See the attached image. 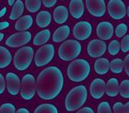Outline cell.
<instances>
[{
	"mask_svg": "<svg viewBox=\"0 0 129 113\" xmlns=\"http://www.w3.org/2000/svg\"><path fill=\"white\" fill-rule=\"evenodd\" d=\"M50 31L49 29H44V30L37 33V34L35 36L33 43L35 45H36V46L45 44L50 40Z\"/></svg>",
	"mask_w": 129,
	"mask_h": 113,
	"instance_id": "24",
	"label": "cell"
},
{
	"mask_svg": "<svg viewBox=\"0 0 129 113\" xmlns=\"http://www.w3.org/2000/svg\"><path fill=\"white\" fill-rule=\"evenodd\" d=\"M5 37V34L3 33H0V42H2V40L4 39Z\"/></svg>",
	"mask_w": 129,
	"mask_h": 113,
	"instance_id": "44",
	"label": "cell"
},
{
	"mask_svg": "<svg viewBox=\"0 0 129 113\" xmlns=\"http://www.w3.org/2000/svg\"><path fill=\"white\" fill-rule=\"evenodd\" d=\"M110 66H111V63L107 58H100L95 62L94 65V68L96 73L100 74V75H104L106 74L110 70Z\"/></svg>",
	"mask_w": 129,
	"mask_h": 113,
	"instance_id": "20",
	"label": "cell"
},
{
	"mask_svg": "<svg viewBox=\"0 0 129 113\" xmlns=\"http://www.w3.org/2000/svg\"><path fill=\"white\" fill-rule=\"evenodd\" d=\"M68 10L64 6H58L53 12V19L57 24L64 23L68 19Z\"/></svg>",
	"mask_w": 129,
	"mask_h": 113,
	"instance_id": "17",
	"label": "cell"
},
{
	"mask_svg": "<svg viewBox=\"0 0 129 113\" xmlns=\"http://www.w3.org/2000/svg\"><path fill=\"white\" fill-rule=\"evenodd\" d=\"M106 49V43L103 40L94 39L88 43L87 50L91 58H100L105 53Z\"/></svg>",
	"mask_w": 129,
	"mask_h": 113,
	"instance_id": "11",
	"label": "cell"
},
{
	"mask_svg": "<svg viewBox=\"0 0 129 113\" xmlns=\"http://www.w3.org/2000/svg\"><path fill=\"white\" fill-rule=\"evenodd\" d=\"M14 2H15V0H8V5L13 6V5H14Z\"/></svg>",
	"mask_w": 129,
	"mask_h": 113,
	"instance_id": "43",
	"label": "cell"
},
{
	"mask_svg": "<svg viewBox=\"0 0 129 113\" xmlns=\"http://www.w3.org/2000/svg\"><path fill=\"white\" fill-rule=\"evenodd\" d=\"M10 26L9 22L7 21H4V22H0V30H3L5 28H7Z\"/></svg>",
	"mask_w": 129,
	"mask_h": 113,
	"instance_id": "40",
	"label": "cell"
},
{
	"mask_svg": "<svg viewBox=\"0 0 129 113\" xmlns=\"http://www.w3.org/2000/svg\"><path fill=\"white\" fill-rule=\"evenodd\" d=\"M6 90V80L4 76L0 73V95H2Z\"/></svg>",
	"mask_w": 129,
	"mask_h": 113,
	"instance_id": "36",
	"label": "cell"
},
{
	"mask_svg": "<svg viewBox=\"0 0 129 113\" xmlns=\"http://www.w3.org/2000/svg\"><path fill=\"white\" fill-rule=\"evenodd\" d=\"M64 87V76L57 66H49L39 73L36 80V92L40 98L52 100L60 94Z\"/></svg>",
	"mask_w": 129,
	"mask_h": 113,
	"instance_id": "1",
	"label": "cell"
},
{
	"mask_svg": "<svg viewBox=\"0 0 129 113\" xmlns=\"http://www.w3.org/2000/svg\"><path fill=\"white\" fill-rule=\"evenodd\" d=\"M124 69H125L126 74L129 76V54L125 58L124 60Z\"/></svg>",
	"mask_w": 129,
	"mask_h": 113,
	"instance_id": "38",
	"label": "cell"
},
{
	"mask_svg": "<svg viewBox=\"0 0 129 113\" xmlns=\"http://www.w3.org/2000/svg\"><path fill=\"white\" fill-rule=\"evenodd\" d=\"M6 84L7 90L12 95H17L20 91V81L18 75L13 72H8L6 74Z\"/></svg>",
	"mask_w": 129,
	"mask_h": 113,
	"instance_id": "14",
	"label": "cell"
},
{
	"mask_svg": "<svg viewBox=\"0 0 129 113\" xmlns=\"http://www.w3.org/2000/svg\"><path fill=\"white\" fill-rule=\"evenodd\" d=\"M113 113H129V102L125 104L116 102L113 105Z\"/></svg>",
	"mask_w": 129,
	"mask_h": 113,
	"instance_id": "30",
	"label": "cell"
},
{
	"mask_svg": "<svg viewBox=\"0 0 129 113\" xmlns=\"http://www.w3.org/2000/svg\"><path fill=\"white\" fill-rule=\"evenodd\" d=\"M69 35H70V27L68 26L64 25L58 27L54 32L52 39H53V42H55V43H61V42L67 39Z\"/></svg>",
	"mask_w": 129,
	"mask_h": 113,
	"instance_id": "19",
	"label": "cell"
},
{
	"mask_svg": "<svg viewBox=\"0 0 129 113\" xmlns=\"http://www.w3.org/2000/svg\"><path fill=\"white\" fill-rule=\"evenodd\" d=\"M126 14H127V16L129 17V6H128V7H127V10H126Z\"/></svg>",
	"mask_w": 129,
	"mask_h": 113,
	"instance_id": "45",
	"label": "cell"
},
{
	"mask_svg": "<svg viewBox=\"0 0 129 113\" xmlns=\"http://www.w3.org/2000/svg\"><path fill=\"white\" fill-rule=\"evenodd\" d=\"M114 28L111 23L108 21H102L96 27V34L101 40H109L112 37Z\"/></svg>",
	"mask_w": 129,
	"mask_h": 113,
	"instance_id": "13",
	"label": "cell"
},
{
	"mask_svg": "<svg viewBox=\"0 0 129 113\" xmlns=\"http://www.w3.org/2000/svg\"><path fill=\"white\" fill-rule=\"evenodd\" d=\"M62 1H66V0H62Z\"/></svg>",
	"mask_w": 129,
	"mask_h": 113,
	"instance_id": "46",
	"label": "cell"
},
{
	"mask_svg": "<svg viewBox=\"0 0 129 113\" xmlns=\"http://www.w3.org/2000/svg\"><path fill=\"white\" fill-rule=\"evenodd\" d=\"M107 10L110 16L114 20H121L126 14V7L122 0H110Z\"/></svg>",
	"mask_w": 129,
	"mask_h": 113,
	"instance_id": "9",
	"label": "cell"
},
{
	"mask_svg": "<svg viewBox=\"0 0 129 113\" xmlns=\"http://www.w3.org/2000/svg\"><path fill=\"white\" fill-rule=\"evenodd\" d=\"M120 48H121V50L123 52L129 51V34L125 35L123 38V40L121 42V44H120Z\"/></svg>",
	"mask_w": 129,
	"mask_h": 113,
	"instance_id": "35",
	"label": "cell"
},
{
	"mask_svg": "<svg viewBox=\"0 0 129 113\" xmlns=\"http://www.w3.org/2000/svg\"><path fill=\"white\" fill-rule=\"evenodd\" d=\"M120 43L117 40H113L112 42H111L108 46V51L111 56H115L119 52L120 50Z\"/></svg>",
	"mask_w": 129,
	"mask_h": 113,
	"instance_id": "31",
	"label": "cell"
},
{
	"mask_svg": "<svg viewBox=\"0 0 129 113\" xmlns=\"http://www.w3.org/2000/svg\"><path fill=\"white\" fill-rule=\"evenodd\" d=\"M24 4L21 0H17L13 6V9H12L11 14H10V20H17L22 15L24 12Z\"/></svg>",
	"mask_w": 129,
	"mask_h": 113,
	"instance_id": "25",
	"label": "cell"
},
{
	"mask_svg": "<svg viewBox=\"0 0 129 113\" xmlns=\"http://www.w3.org/2000/svg\"><path fill=\"white\" fill-rule=\"evenodd\" d=\"M106 84L102 79H95L90 84V95L94 99H100L105 93Z\"/></svg>",
	"mask_w": 129,
	"mask_h": 113,
	"instance_id": "15",
	"label": "cell"
},
{
	"mask_svg": "<svg viewBox=\"0 0 129 113\" xmlns=\"http://www.w3.org/2000/svg\"><path fill=\"white\" fill-rule=\"evenodd\" d=\"M16 113H30V112H29V110H27V109H25V108H20V109L16 111Z\"/></svg>",
	"mask_w": 129,
	"mask_h": 113,
	"instance_id": "41",
	"label": "cell"
},
{
	"mask_svg": "<svg viewBox=\"0 0 129 113\" xmlns=\"http://www.w3.org/2000/svg\"><path fill=\"white\" fill-rule=\"evenodd\" d=\"M33 25V18L31 15H25L19 19L15 23V29L19 32H24L30 28Z\"/></svg>",
	"mask_w": 129,
	"mask_h": 113,
	"instance_id": "18",
	"label": "cell"
},
{
	"mask_svg": "<svg viewBox=\"0 0 129 113\" xmlns=\"http://www.w3.org/2000/svg\"><path fill=\"white\" fill-rule=\"evenodd\" d=\"M124 69V61L120 58H115L111 62L110 70L113 73H120Z\"/></svg>",
	"mask_w": 129,
	"mask_h": 113,
	"instance_id": "28",
	"label": "cell"
},
{
	"mask_svg": "<svg viewBox=\"0 0 129 113\" xmlns=\"http://www.w3.org/2000/svg\"><path fill=\"white\" fill-rule=\"evenodd\" d=\"M74 36L80 41H85L92 34V25L88 21H80L74 26Z\"/></svg>",
	"mask_w": 129,
	"mask_h": 113,
	"instance_id": "10",
	"label": "cell"
},
{
	"mask_svg": "<svg viewBox=\"0 0 129 113\" xmlns=\"http://www.w3.org/2000/svg\"><path fill=\"white\" fill-rule=\"evenodd\" d=\"M88 13L95 17H103L105 14L106 6L104 0H86Z\"/></svg>",
	"mask_w": 129,
	"mask_h": 113,
	"instance_id": "12",
	"label": "cell"
},
{
	"mask_svg": "<svg viewBox=\"0 0 129 113\" xmlns=\"http://www.w3.org/2000/svg\"><path fill=\"white\" fill-rule=\"evenodd\" d=\"M31 38H32V35L28 31L19 32L10 35L6 41V46L11 47V48H18V47L24 46L27 43H28Z\"/></svg>",
	"mask_w": 129,
	"mask_h": 113,
	"instance_id": "8",
	"label": "cell"
},
{
	"mask_svg": "<svg viewBox=\"0 0 129 113\" xmlns=\"http://www.w3.org/2000/svg\"><path fill=\"white\" fill-rule=\"evenodd\" d=\"M25 6L29 13H36L41 8L42 1L41 0H26Z\"/></svg>",
	"mask_w": 129,
	"mask_h": 113,
	"instance_id": "27",
	"label": "cell"
},
{
	"mask_svg": "<svg viewBox=\"0 0 129 113\" xmlns=\"http://www.w3.org/2000/svg\"><path fill=\"white\" fill-rule=\"evenodd\" d=\"M70 14L74 19H80L84 14V4L82 0H71L69 5Z\"/></svg>",
	"mask_w": 129,
	"mask_h": 113,
	"instance_id": "16",
	"label": "cell"
},
{
	"mask_svg": "<svg viewBox=\"0 0 129 113\" xmlns=\"http://www.w3.org/2000/svg\"><path fill=\"white\" fill-rule=\"evenodd\" d=\"M51 21V14L47 11H42L36 16V24L39 27H48Z\"/></svg>",
	"mask_w": 129,
	"mask_h": 113,
	"instance_id": "22",
	"label": "cell"
},
{
	"mask_svg": "<svg viewBox=\"0 0 129 113\" xmlns=\"http://www.w3.org/2000/svg\"><path fill=\"white\" fill-rule=\"evenodd\" d=\"M97 113H111V109L109 102H102L97 108Z\"/></svg>",
	"mask_w": 129,
	"mask_h": 113,
	"instance_id": "33",
	"label": "cell"
},
{
	"mask_svg": "<svg viewBox=\"0 0 129 113\" xmlns=\"http://www.w3.org/2000/svg\"><path fill=\"white\" fill-rule=\"evenodd\" d=\"M6 7H5V8H3L1 11H0V18L4 16V15L6 14Z\"/></svg>",
	"mask_w": 129,
	"mask_h": 113,
	"instance_id": "42",
	"label": "cell"
},
{
	"mask_svg": "<svg viewBox=\"0 0 129 113\" xmlns=\"http://www.w3.org/2000/svg\"><path fill=\"white\" fill-rule=\"evenodd\" d=\"M12 55L6 48L0 46V69L6 68L11 64Z\"/></svg>",
	"mask_w": 129,
	"mask_h": 113,
	"instance_id": "23",
	"label": "cell"
},
{
	"mask_svg": "<svg viewBox=\"0 0 129 113\" xmlns=\"http://www.w3.org/2000/svg\"><path fill=\"white\" fill-rule=\"evenodd\" d=\"M55 53V49L52 44H45L37 50L35 56V64L37 67L48 65L52 60Z\"/></svg>",
	"mask_w": 129,
	"mask_h": 113,
	"instance_id": "6",
	"label": "cell"
},
{
	"mask_svg": "<svg viewBox=\"0 0 129 113\" xmlns=\"http://www.w3.org/2000/svg\"><path fill=\"white\" fill-rule=\"evenodd\" d=\"M36 93V81L30 73L25 74L20 86V95L25 100H31Z\"/></svg>",
	"mask_w": 129,
	"mask_h": 113,
	"instance_id": "7",
	"label": "cell"
},
{
	"mask_svg": "<svg viewBox=\"0 0 129 113\" xmlns=\"http://www.w3.org/2000/svg\"><path fill=\"white\" fill-rule=\"evenodd\" d=\"M76 113H95V111L90 107H84L82 109H79Z\"/></svg>",
	"mask_w": 129,
	"mask_h": 113,
	"instance_id": "39",
	"label": "cell"
},
{
	"mask_svg": "<svg viewBox=\"0 0 129 113\" xmlns=\"http://www.w3.org/2000/svg\"><path fill=\"white\" fill-rule=\"evenodd\" d=\"M81 52V45L76 40H67L58 48V57L63 61H71L77 58Z\"/></svg>",
	"mask_w": 129,
	"mask_h": 113,
	"instance_id": "4",
	"label": "cell"
},
{
	"mask_svg": "<svg viewBox=\"0 0 129 113\" xmlns=\"http://www.w3.org/2000/svg\"><path fill=\"white\" fill-rule=\"evenodd\" d=\"M57 0H43V4L45 7L50 8L52 6H54L57 3Z\"/></svg>",
	"mask_w": 129,
	"mask_h": 113,
	"instance_id": "37",
	"label": "cell"
},
{
	"mask_svg": "<svg viewBox=\"0 0 129 113\" xmlns=\"http://www.w3.org/2000/svg\"><path fill=\"white\" fill-rule=\"evenodd\" d=\"M105 93L108 96L115 97L119 93V84L118 81L115 78L110 79L108 82L106 83L105 87Z\"/></svg>",
	"mask_w": 129,
	"mask_h": 113,
	"instance_id": "21",
	"label": "cell"
},
{
	"mask_svg": "<svg viewBox=\"0 0 129 113\" xmlns=\"http://www.w3.org/2000/svg\"><path fill=\"white\" fill-rule=\"evenodd\" d=\"M0 113H16V109L13 103L7 102L0 106Z\"/></svg>",
	"mask_w": 129,
	"mask_h": 113,
	"instance_id": "32",
	"label": "cell"
},
{
	"mask_svg": "<svg viewBox=\"0 0 129 113\" xmlns=\"http://www.w3.org/2000/svg\"><path fill=\"white\" fill-rule=\"evenodd\" d=\"M119 94L124 98H129V80H125L120 83Z\"/></svg>",
	"mask_w": 129,
	"mask_h": 113,
	"instance_id": "29",
	"label": "cell"
},
{
	"mask_svg": "<svg viewBox=\"0 0 129 113\" xmlns=\"http://www.w3.org/2000/svg\"><path fill=\"white\" fill-rule=\"evenodd\" d=\"M90 73V65L85 59H75L67 67V76L74 82H81Z\"/></svg>",
	"mask_w": 129,
	"mask_h": 113,
	"instance_id": "3",
	"label": "cell"
},
{
	"mask_svg": "<svg viewBox=\"0 0 129 113\" xmlns=\"http://www.w3.org/2000/svg\"><path fill=\"white\" fill-rule=\"evenodd\" d=\"M88 97L87 88L83 85H80L70 90L66 97L64 105L67 111H74L81 109L86 102Z\"/></svg>",
	"mask_w": 129,
	"mask_h": 113,
	"instance_id": "2",
	"label": "cell"
},
{
	"mask_svg": "<svg viewBox=\"0 0 129 113\" xmlns=\"http://www.w3.org/2000/svg\"><path fill=\"white\" fill-rule=\"evenodd\" d=\"M33 58H34V50L32 47H22L15 53L13 58V65L17 70L24 71L31 65Z\"/></svg>",
	"mask_w": 129,
	"mask_h": 113,
	"instance_id": "5",
	"label": "cell"
},
{
	"mask_svg": "<svg viewBox=\"0 0 129 113\" xmlns=\"http://www.w3.org/2000/svg\"><path fill=\"white\" fill-rule=\"evenodd\" d=\"M34 113H58L57 109L55 105L51 103H43L39 105L36 109Z\"/></svg>",
	"mask_w": 129,
	"mask_h": 113,
	"instance_id": "26",
	"label": "cell"
},
{
	"mask_svg": "<svg viewBox=\"0 0 129 113\" xmlns=\"http://www.w3.org/2000/svg\"><path fill=\"white\" fill-rule=\"evenodd\" d=\"M127 32V26L124 23H121L119 25H118V27H116L115 30V34L118 37H123Z\"/></svg>",
	"mask_w": 129,
	"mask_h": 113,
	"instance_id": "34",
	"label": "cell"
}]
</instances>
